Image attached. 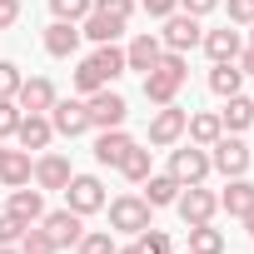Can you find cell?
<instances>
[{"label":"cell","instance_id":"8992f818","mask_svg":"<svg viewBox=\"0 0 254 254\" xmlns=\"http://www.w3.org/2000/svg\"><path fill=\"white\" fill-rule=\"evenodd\" d=\"M60 194H65V209H75V214L105 209V185H100L95 175H70V185H65Z\"/></svg>","mask_w":254,"mask_h":254},{"label":"cell","instance_id":"e575fe53","mask_svg":"<svg viewBox=\"0 0 254 254\" xmlns=\"http://www.w3.org/2000/svg\"><path fill=\"white\" fill-rule=\"evenodd\" d=\"M20 115H25V110H20L15 100H0V140H10V135H15V125H20Z\"/></svg>","mask_w":254,"mask_h":254},{"label":"cell","instance_id":"7a4b0ae2","mask_svg":"<svg viewBox=\"0 0 254 254\" xmlns=\"http://www.w3.org/2000/svg\"><path fill=\"white\" fill-rule=\"evenodd\" d=\"M185 80H190V60L180 50H165L155 60V70H145V100L150 105H175V95H180Z\"/></svg>","mask_w":254,"mask_h":254},{"label":"cell","instance_id":"f1b7e54d","mask_svg":"<svg viewBox=\"0 0 254 254\" xmlns=\"http://www.w3.org/2000/svg\"><path fill=\"white\" fill-rule=\"evenodd\" d=\"M190 254H224V234L214 224H190Z\"/></svg>","mask_w":254,"mask_h":254},{"label":"cell","instance_id":"7bdbcfd3","mask_svg":"<svg viewBox=\"0 0 254 254\" xmlns=\"http://www.w3.org/2000/svg\"><path fill=\"white\" fill-rule=\"evenodd\" d=\"M115 254H140V244H125V249H115Z\"/></svg>","mask_w":254,"mask_h":254},{"label":"cell","instance_id":"4dcf8cb0","mask_svg":"<svg viewBox=\"0 0 254 254\" xmlns=\"http://www.w3.org/2000/svg\"><path fill=\"white\" fill-rule=\"evenodd\" d=\"M120 244L110 239V229H85L80 234V244H75V254H115Z\"/></svg>","mask_w":254,"mask_h":254},{"label":"cell","instance_id":"484cf974","mask_svg":"<svg viewBox=\"0 0 254 254\" xmlns=\"http://www.w3.org/2000/svg\"><path fill=\"white\" fill-rule=\"evenodd\" d=\"M180 190H185V185H180L170 170H165V175H150V180H145V204H150V209H165V204L180 199Z\"/></svg>","mask_w":254,"mask_h":254},{"label":"cell","instance_id":"b9f144b4","mask_svg":"<svg viewBox=\"0 0 254 254\" xmlns=\"http://www.w3.org/2000/svg\"><path fill=\"white\" fill-rule=\"evenodd\" d=\"M234 65H239V70H244V75H254V45H244V50H239V60H234Z\"/></svg>","mask_w":254,"mask_h":254},{"label":"cell","instance_id":"44dd1931","mask_svg":"<svg viewBox=\"0 0 254 254\" xmlns=\"http://www.w3.org/2000/svg\"><path fill=\"white\" fill-rule=\"evenodd\" d=\"M15 219H25V224H40V214H45V190H30V185H20V190H10V204H5Z\"/></svg>","mask_w":254,"mask_h":254},{"label":"cell","instance_id":"9a60e30c","mask_svg":"<svg viewBox=\"0 0 254 254\" xmlns=\"http://www.w3.org/2000/svg\"><path fill=\"white\" fill-rule=\"evenodd\" d=\"M160 55H165L160 35H150V30H145V35H135L130 45H125V70H140V75H145V70H155V60H160Z\"/></svg>","mask_w":254,"mask_h":254},{"label":"cell","instance_id":"7dc6e473","mask_svg":"<svg viewBox=\"0 0 254 254\" xmlns=\"http://www.w3.org/2000/svg\"><path fill=\"white\" fill-rule=\"evenodd\" d=\"M249 45H254V25H249Z\"/></svg>","mask_w":254,"mask_h":254},{"label":"cell","instance_id":"4fadbf2b","mask_svg":"<svg viewBox=\"0 0 254 254\" xmlns=\"http://www.w3.org/2000/svg\"><path fill=\"white\" fill-rule=\"evenodd\" d=\"M55 100H60V95H55V85H50L45 75H30V80H20V90H15V105H20L25 115H50Z\"/></svg>","mask_w":254,"mask_h":254},{"label":"cell","instance_id":"2e32d148","mask_svg":"<svg viewBox=\"0 0 254 254\" xmlns=\"http://www.w3.org/2000/svg\"><path fill=\"white\" fill-rule=\"evenodd\" d=\"M70 175H75V170H70V160H65V155H40L30 180H35V190H65V185H70Z\"/></svg>","mask_w":254,"mask_h":254},{"label":"cell","instance_id":"5bb4252c","mask_svg":"<svg viewBox=\"0 0 254 254\" xmlns=\"http://www.w3.org/2000/svg\"><path fill=\"white\" fill-rule=\"evenodd\" d=\"M199 45H204V55L219 65V60H239V50H244V40H239V30L234 25H219V30H204L199 35Z\"/></svg>","mask_w":254,"mask_h":254},{"label":"cell","instance_id":"60d3db41","mask_svg":"<svg viewBox=\"0 0 254 254\" xmlns=\"http://www.w3.org/2000/svg\"><path fill=\"white\" fill-rule=\"evenodd\" d=\"M20 20V0H0V30H10Z\"/></svg>","mask_w":254,"mask_h":254},{"label":"cell","instance_id":"f35d334b","mask_svg":"<svg viewBox=\"0 0 254 254\" xmlns=\"http://www.w3.org/2000/svg\"><path fill=\"white\" fill-rule=\"evenodd\" d=\"M180 10H185V15H194V20H204L209 10H219V0H180Z\"/></svg>","mask_w":254,"mask_h":254},{"label":"cell","instance_id":"d590c367","mask_svg":"<svg viewBox=\"0 0 254 254\" xmlns=\"http://www.w3.org/2000/svg\"><path fill=\"white\" fill-rule=\"evenodd\" d=\"M25 229H30V224H25V219H15L10 209L0 214V244H20V234H25Z\"/></svg>","mask_w":254,"mask_h":254},{"label":"cell","instance_id":"e0dca14e","mask_svg":"<svg viewBox=\"0 0 254 254\" xmlns=\"http://www.w3.org/2000/svg\"><path fill=\"white\" fill-rule=\"evenodd\" d=\"M75 50H80V25H75V20H55V25L45 30V55L70 60Z\"/></svg>","mask_w":254,"mask_h":254},{"label":"cell","instance_id":"74e56055","mask_svg":"<svg viewBox=\"0 0 254 254\" xmlns=\"http://www.w3.org/2000/svg\"><path fill=\"white\" fill-rule=\"evenodd\" d=\"M90 10H105V15H120L125 25H130V15H135V0H95Z\"/></svg>","mask_w":254,"mask_h":254},{"label":"cell","instance_id":"d6a6232c","mask_svg":"<svg viewBox=\"0 0 254 254\" xmlns=\"http://www.w3.org/2000/svg\"><path fill=\"white\" fill-rule=\"evenodd\" d=\"M90 5H95V0H50V15H55V20H75V25H80V20L90 15Z\"/></svg>","mask_w":254,"mask_h":254},{"label":"cell","instance_id":"3957f363","mask_svg":"<svg viewBox=\"0 0 254 254\" xmlns=\"http://www.w3.org/2000/svg\"><path fill=\"white\" fill-rule=\"evenodd\" d=\"M249 160H254V150H249L239 135H219V140L209 145V170H219L224 180L244 175V170H249Z\"/></svg>","mask_w":254,"mask_h":254},{"label":"cell","instance_id":"7c38bea8","mask_svg":"<svg viewBox=\"0 0 254 254\" xmlns=\"http://www.w3.org/2000/svg\"><path fill=\"white\" fill-rule=\"evenodd\" d=\"M50 125H55V135H65V140L85 135V130H90V110H85V100H55V105H50Z\"/></svg>","mask_w":254,"mask_h":254},{"label":"cell","instance_id":"1f68e13d","mask_svg":"<svg viewBox=\"0 0 254 254\" xmlns=\"http://www.w3.org/2000/svg\"><path fill=\"white\" fill-rule=\"evenodd\" d=\"M135 244H140V254H175V244H170V234L165 229H145V234H135Z\"/></svg>","mask_w":254,"mask_h":254},{"label":"cell","instance_id":"cb8c5ba5","mask_svg":"<svg viewBox=\"0 0 254 254\" xmlns=\"http://www.w3.org/2000/svg\"><path fill=\"white\" fill-rule=\"evenodd\" d=\"M219 125H224L229 135L249 130V125H254V100H249V95H229V100H224V110H219Z\"/></svg>","mask_w":254,"mask_h":254},{"label":"cell","instance_id":"f6af8a7d","mask_svg":"<svg viewBox=\"0 0 254 254\" xmlns=\"http://www.w3.org/2000/svg\"><path fill=\"white\" fill-rule=\"evenodd\" d=\"M0 254H20V249H15V244H0Z\"/></svg>","mask_w":254,"mask_h":254},{"label":"cell","instance_id":"d6986e66","mask_svg":"<svg viewBox=\"0 0 254 254\" xmlns=\"http://www.w3.org/2000/svg\"><path fill=\"white\" fill-rule=\"evenodd\" d=\"M135 140L125 135V125H115V130H100V140H95V160L105 165V170H115L120 160H125V150H130Z\"/></svg>","mask_w":254,"mask_h":254},{"label":"cell","instance_id":"ffe728a7","mask_svg":"<svg viewBox=\"0 0 254 254\" xmlns=\"http://www.w3.org/2000/svg\"><path fill=\"white\" fill-rule=\"evenodd\" d=\"M80 35H90L95 45H110V40L125 35V20H120V15H105V10H90V15L80 20Z\"/></svg>","mask_w":254,"mask_h":254},{"label":"cell","instance_id":"ac0fdd59","mask_svg":"<svg viewBox=\"0 0 254 254\" xmlns=\"http://www.w3.org/2000/svg\"><path fill=\"white\" fill-rule=\"evenodd\" d=\"M50 135H55L50 115H20V125H15L20 150H45V145H50Z\"/></svg>","mask_w":254,"mask_h":254},{"label":"cell","instance_id":"277c9868","mask_svg":"<svg viewBox=\"0 0 254 254\" xmlns=\"http://www.w3.org/2000/svg\"><path fill=\"white\" fill-rule=\"evenodd\" d=\"M150 204H145V194H120V199H110V229H120V234H145L150 229Z\"/></svg>","mask_w":254,"mask_h":254},{"label":"cell","instance_id":"ee69618b","mask_svg":"<svg viewBox=\"0 0 254 254\" xmlns=\"http://www.w3.org/2000/svg\"><path fill=\"white\" fill-rule=\"evenodd\" d=\"M244 229H249V234H254V209H249V214H244Z\"/></svg>","mask_w":254,"mask_h":254},{"label":"cell","instance_id":"83f0119b","mask_svg":"<svg viewBox=\"0 0 254 254\" xmlns=\"http://www.w3.org/2000/svg\"><path fill=\"white\" fill-rule=\"evenodd\" d=\"M115 170L130 180V185H145V180L155 175V170H150V150H140V145H130V150H125V160H120Z\"/></svg>","mask_w":254,"mask_h":254},{"label":"cell","instance_id":"52a82bcc","mask_svg":"<svg viewBox=\"0 0 254 254\" xmlns=\"http://www.w3.org/2000/svg\"><path fill=\"white\" fill-rule=\"evenodd\" d=\"M175 209H180L185 224H209V219L219 214V194H209L204 185H185L180 199H175Z\"/></svg>","mask_w":254,"mask_h":254},{"label":"cell","instance_id":"30bf717a","mask_svg":"<svg viewBox=\"0 0 254 254\" xmlns=\"http://www.w3.org/2000/svg\"><path fill=\"white\" fill-rule=\"evenodd\" d=\"M40 229L55 239V249H75L80 234H85V214H75V209H50V214H40Z\"/></svg>","mask_w":254,"mask_h":254},{"label":"cell","instance_id":"5b68a950","mask_svg":"<svg viewBox=\"0 0 254 254\" xmlns=\"http://www.w3.org/2000/svg\"><path fill=\"white\" fill-rule=\"evenodd\" d=\"M85 110H90V130H115V125H125V115H130V105H125V95H115L110 85L85 95Z\"/></svg>","mask_w":254,"mask_h":254},{"label":"cell","instance_id":"bcb514c9","mask_svg":"<svg viewBox=\"0 0 254 254\" xmlns=\"http://www.w3.org/2000/svg\"><path fill=\"white\" fill-rule=\"evenodd\" d=\"M5 155H10V150H5V145H0V165H5Z\"/></svg>","mask_w":254,"mask_h":254},{"label":"cell","instance_id":"4316f807","mask_svg":"<svg viewBox=\"0 0 254 254\" xmlns=\"http://www.w3.org/2000/svg\"><path fill=\"white\" fill-rule=\"evenodd\" d=\"M239 85H244V70H239L234 60H219V65L209 70V90H214L219 100H229V95H239Z\"/></svg>","mask_w":254,"mask_h":254},{"label":"cell","instance_id":"ab89813d","mask_svg":"<svg viewBox=\"0 0 254 254\" xmlns=\"http://www.w3.org/2000/svg\"><path fill=\"white\" fill-rule=\"evenodd\" d=\"M175 10H180V0H145V15H155V20H165Z\"/></svg>","mask_w":254,"mask_h":254},{"label":"cell","instance_id":"d4e9b609","mask_svg":"<svg viewBox=\"0 0 254 254\" xmlns=\"http://www.w3.org/2000/svg\"><path fill=\"white\" fill-rule=\"evenodd\" d=\"M30 175H35V160H30V150H10V155H5V165H0V185H5V190H20V185H30Z\"/></svg>","mask_w":254,"mask_h":254},{"label":"cell","instance_id":"8d00e7d4","mask_svg":"<svg viewBox=\"0 0 254 254\" xmlns=\"http://www.w3.org/2000/svg\"><path fill=\"white\" fill-rule=\"evenodd\" d=\"M229 25H254V0H224Z\"/></svg>","mask_w":254,"mask_h":254},{"label":"cell","instance_id":"836d02e7","mask_svg":"<svg viewBox=\"0 0 254 254\" xmlns=\"http://www.w3.org/2000/svg\"><path fill=\"white\" fill-rule=\"evenodd\" d=\"M15 90H20V65L0 60V100H15Z\"/></svg>","mask_w":254,"mask_h":254},{"label":"cell","instance_id":"9c48e42d","mask_svg":"<svg viewBox=\"0 0 254 254\" xmlns=\"http://www.w3.org/2000/svg\"><path fill=\"white\" fill-rule=\"evenodd\" d=\"M170 175H175L180 185H204V175H209V150H204V145L170 150Z\"/></svg>","mask_w":254,"mask_h":254},{"label":"cell","instance_id":"ba28073f","mask_svg":"<svg viewBox=\"0 0 254 254\" xmlns=\"http://www.w3.org/2000/svg\"><path fill=\"white\" fill-rule=\"evenodd\" d=\"M199 20L194 15H185V10H175V15H165V30H160V45L165 50H180V55H190L194 45H199Z\"/></svg>","mask_w":254,"mask_h":254},{"label":"cell","instance_id":"7402d4cb","mask_svg":"<svg viewBox=\"0 0 254 254\" xmlns=\"http://www.w3.org/2000/svg\"><path fill=\"white\" fill-rule=\"evenodd\" d=\"M219 209H224L229 219H244V214L254 209V185H249L244 175H234V180H229V190L219 194Z\"/></svg>","mask_w":254,"mask_h":254},{"label":"cell","instance_id":"6da1fadb","mask_svg":"<svg viewBox=\"0 0 254 254\" xmlns=\"http://www.w3.org/2000/svg\"><path fill=\"white\" fill-rule=\"evenodd\" d=\"M120 75H125V50L110 40V45H100L95 55L80 60V70H75V90H80V95H95V90L115 85Z\"/></svg>","mask_w":254,"mask_h":254},{"label":"cell","instance_id":"603a6c76","mask_svg":"<svg viewBox=\"0 0 254 254\" xmlns=\"http://www.w3.org/2000/svg\"><path fill=\"white\" fill-rule=\"evenodd\" d=\"M185 135H190V145H204V150H209V145L224 135V125H219V115H214V110H199V115H190V120H185Z\"/></svg>","mask_w":254,"mask_h":254},{"label":"cell","instance_id":"8fae6325","mask_svg":"<svg viewBox=\"0 0 254 254\" xmlns=\"http://www.w3.org/2000/svg\"><path fill=\"white\" fill-rule=\"evenodd\" d=\"M185 110L180 105H160L155 110V120H150V145H160V150H170V145H180L185 140Z\"/></svg>","mask_w":254,"mask_h":254},{"label":"cell","instance_id":"c3c4849f","mask_svg":"<svg viewBox=\"0 0 254 254\" xmlns=\"http://www.w3.org/2000/svg\"><path fill=\"white\" fill-rule=\"evenodd\" d=\"M180 254H190V249H180Z\"/></svg>","mask_w":254,"mask_h":254},{"label":"cell","instance_id":"f546056e","mask_svg":"<svg viewBox=\"0 0 254 254\" xmlns=\"http://www.w3.org/2000/svg\"><path fill=\"white\" fill-rule=\"evenodd\" d=\"M15 249H20V254H60V249H55V239H50L40 224H30V229L20 234V244H15Z\"/></svg>","mask_w":254,"mask_h":254}]
</instances>
